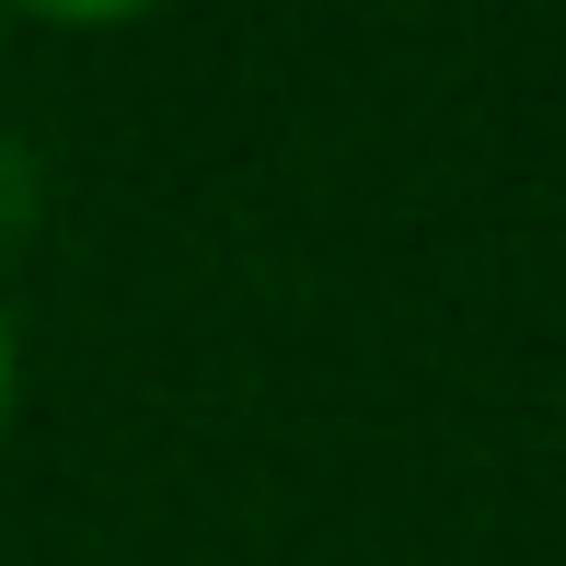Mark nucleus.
I'll list each match as a JSON object with an SVG mask.
<instances>
[{
  "label": "nucleus",
  "mask_w": 566,
  "mask_h": 566,
  "mask_svg": "<svg viewBox=\"0 0 566 566\" xmlns=\"http://www.w3.org/2000/svg\"><path fill=\"white\" fill-rule=\"evenodd\" d=\"M12 381L23 370H12V313H0V440H12Z\"/></svg>",
  "instance_id": "f257e3e1"
}]
</instances>
